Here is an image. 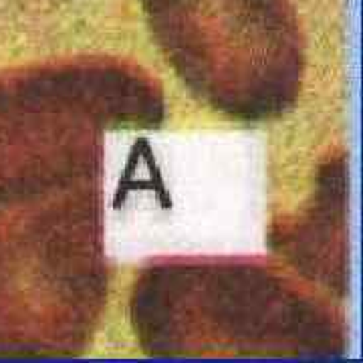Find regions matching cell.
Here are the masks:
<instances>
[{
    "label": "cell",
    "mask_w": 363,
    "mask_h": 363,
    "mask_svg": "<svg viewBox=\"0 0 363 363\" xmlns=\"http://www.w3.org/2000/svg\"><path fill=\"white\" fill-rule=\"evenodd\" d=\"M169 51L188 59L286 63L298 30L286 0H143Z\"/></svg>",
    "instance_id": "cell-1"
}]
</instances>
